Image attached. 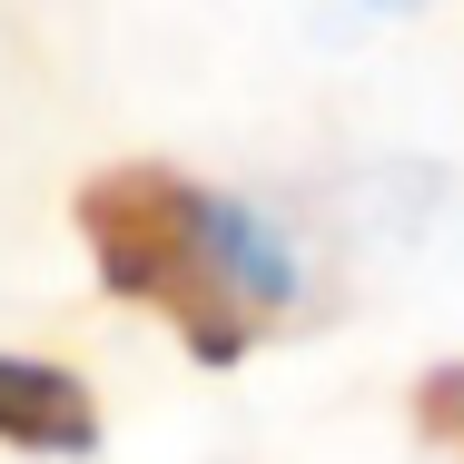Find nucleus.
Masks as SVG:
<instances>
[{
    "label": "nucleus",
    "instance_id": "f257e3e1",
    "mask_svg": "<svg viewBox=\"0 0 464 464\" xmlns=\"http://www.w3.org/2000/svg\"><path fill=\"white\" fill-rule=\"evenodd\" d=\"M70 218H80L99 286L169 316L188 336V356H208V366H237L296 296V257L277 227L218 188L159 169V159H119V169L80 179Z\"/></svg>",
    "mask_w": 464,
    "mask_h": 464
},
{
    "label": "nucleus",
    "instance_id": "f03ea898",
    "mask_svg": "<svg viewBox=\"0 0 464 464\" xmlns=\"http://www.w3.org/2000/svg\"><path fill=\"white\" fill-rule=\"evenodd\" d=\"M0 445L10 455H99V395L50 356H0Z\"/></svg>",
    "mask_w": 464,
    "mask_h": 464
},
{
    "label": "nucleus",
    "instance_id": "7ed1b4c3",
    "mask_svg": "<svg viewBox=\"0 0 464 464\" xmlns=\"http://www.w3.org/2000/svg\"><path fill=\"white\" fill-rule=\"evenodd\" d=\"M415 435H425V445H445V455H464V366L415 375Z\"/></svg>",
    "mask_w": 464,
    "mask_h": 464
}]
</instances>
